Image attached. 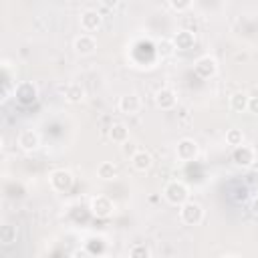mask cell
<instances>
[{
  "label": "cell",
  "instance_id": "obj_11",
  "mask_svg": "<svg viewBox=\"0 0 258 258\" xmlns=\"http://www.w3.org/2000/svg\"><path fill=\"white\" fill-rule=\"evenodd\" d=\"M153 101H155L157 109H161V111H171V109L177 105V95H175L173 89L163 87V89H159V91L155 93Z\"/></svg>",
  "mask_w": 258,
  "mask_h": 258
},
{
  "label": "cell",
  "instance_id": "obj_28",
  "mask_svg": "<svg viewBox=\"0 0 258 258\" xmlns=\"http://www.w3.org/2000/svg\"><path fill=\"white\" fill-rule=\"evenodd\" d=\"M103 4H105L107 8H115V6L119 4V0H103Z\"/></svg>",
  "mask_w": 258,
  "mask_h": 258
},
{
  "label": "cell",
  "instance_id": "obj_27",
  "mask_svg": "<svg viewBox=\"0 0 258 258\" xmlns=\"http://www.w3.org/2000/svg\"><path fill=\"white\" fill-rule=\"evenodd\" d=\"M248 113L258 115V97H250V101H248Z\"/></svg>",
  "mask_w": 258,
  "mask_h": 258
},
{
  "label": "cell",
  "instance_id": "obj_29",
  "mask_svg": "<svg viewBox=\"0 0 258 258\" xmlns=\"http://www.w3.org/2000/svg\"><path fill=\"white\" fill-rule=\"evenodd\" d=\"M252 212H254V216H258V198H254V202H252Z\"/></svg>",
  "mask_w": 258,
  "mask_h": 258
},
{
  "label": "cell",
  "instance_id": "obj_19",
  "mask_svg": "<svg viewBox=\"0 0 258 258\" xmlns=\"http://www.w3.org/2000/svg\"><path fill=\"white\" fill-rule=\"evenodd\" d=\"M64 99H67L69 103L77 105V103H81V101L85 99V89H83L79 83H69V85L64 87Z\"/></svg>",
  "mask_w": 258,
  "mask_h": 258
},
{
  "label": "cell",
  "instance_id": "obj_4",
  "mask_svg": "<svg viewBox=\"0 0 258 258\" xmlns=\"http://www.w3.org/2000/svg\"><path fill=\"white\" fill-rule=\"evenodd\" d=\"M89 210H91V214H93L95 218L105 220V218H111V216H113L115 204H113V200L107 198V196H95V198L91 200Z\"/></svg>",
  "mask_w": 258,
  "mask_h": 258
},
{
  "label": "cell",
  "instance_id": "obj_25",
  "mask_svg": "<svg viewBox=\"0 0 258 258\" xmlns=\"http://www.w3.org/2000/svg\"><path fill=\"white\" fill-rule=\"evenodd\" d=\"M137 151H139V145H137V143H135L131 137H129L125 143H121V153H123L125 157H129V159H131V157H133Z\"/></svg>",
  "mask_w": 258,
  "mask_h": 258
},
{
  "label": "cell",
  "instance_id": "obj_3",
  "mask_svg": "<svg viewBox=\"0 0 258 258\" xmlns=\"http://www.w3.org/2000/svg\"><path fill=\"white\" fill-rule=\"evenodd\" d=\"M48 183H50V187H52L54 191L64 194V191H69V189L73 187L75 177H73V173H71L69 169H54V171H50V175H48Z\"/></svg>",
  "mask_w": 258,
  "mask_h": 258
},
{
  "label": "cell",
  "instance_id": "obj_6",
  "mask_svg": "<svg viewBox=\"0 0 258 258\" xmlns=\"http://www.w3.org/2000/svg\"><path fill=\"white\" fill-rule=\"evenodd\" d=\"M194 71H196V75L202 77V79H212V77H216V73H218V60H216L214 56H210V54H204V56H200V58L194 62Z\"/></svg>",
  "mask_w": 258,
  "mask_h": 258
},
{
  "label": "cell",
  "instance_id": "obj_18",
  "mask_svg": "<svg viewBox=\"0 0 258 258\" xmlns=\"http://www.w3.org/2000/svg\"><path fill=\"white\" fill-rule=\"evenodd\" d=\"M109 139H111L113 143H117V145L125 143V141L129 139V129H127V125H125V123H113V125L109 127Z\"/></svg>",
  "mask_w": 258,
  "mask_h": 258
},
{
  "label": "cell",
  "instance_id": "obj_24",
  "mask_svg": "<svg viewBox=\"0 0 258 258\" xmlns=\"http://www.w3.org/2000/svg\"><path fill=\"white\" fill-rule=\"evenodd\" d=\"M129 256L131 258H151V250L145 244H133L129 248Z\"/></svg>",
  "mask_w": 258,
  "mask_h": 258
},
{
  "label": "cell",
  "instance_id": "obj_23",
  "mask_svg": "<svg viewBox=\"0 0 258 258\" xmlns=\"http://www.w3.org/2000/svg\"><path fill=\"white\" fill-rule=\"evenodd\" d=\"M173 52H175V44H173V40L163 38V40L157 42V54H159L161 58H167V56H171Z\"/></svg>",
  "mask_w": 258,
  "mask_h": 258
},
{
  "label": "cell",
  "instance_id": "obj_16",
  "mask_svg": "<svg viewBox=\"0 0 258 258\" xmlns=\"http://www.w3.org/2000/svg\"><path fill=\"white\" fill-rule=\"evenodd\" d=\"M248 101H250V97H248L246 93L236 91V93H232L228 105H230V109H232L234 113H246V111H248Z\"/></svg>",
  "mask_w": 258,
  "mask_h": 258
},
{
  "label": "cell",
  "instance_id": "obj_22",
  "mask_svg": "<svg viewBox=\"0 0 258 258\" xmlns=\"http://www.w3.org/2000/svg\"><path fill=\"white\" fill-rule=\"evenodd\" d=\"M226 143H228L230 147H238V145H242V143H244V131L238 129V127L228 129V131H226Z\"/></svg>",
  "mask_w": 258,
  "mask_h": 258
},
{
  "label": "cell",
  "instance_id": "obj_5",
  "mask_svg": "<svg viewBox=\"0 0 258 258\" xmlns=\"http://www.w3.org/2000/svg\"><path fill=\"white\" fill-rule=\"evenodd\" d=\"M175 155L179 161H194L198 155H200V145L198 141L189 139V137H183L177 141L175 145Z\"/></svg>",
  "mask_w": 258,
  "mask_h": 258
},
{
  "label": "cell",
  "instance_id": "obj_13",
  "mask_svg": "<svg viewBox=\"0 0 258 258\" xmlns=\"http://www.w3.org/2000/svg\"><path fill=\"white\" fill-rule=\"evenodd\" d=\"M117 107H119V111H121L123 115H137V113L141 111V99H139V95H135V93H127V95H123V97L119 99Z\"/></svg>",
  "mask_w": 258,
  "mask_h": 258
},
{
  "label": "cell",
  "instance_id": "obj_17",
  "mask_svg": "<svg viewBox=\"0 0 258 258\" xmlns=\"http://www.w3.org/2000/svg\"><path fill=\"white\" fill-rule=\"evenodd\" d=\"M107 250V244H105V238L103 236H89L85 240V254H103Z\"/></svg>",
  "mask_w": 258,
  "mask_h": 258
},
{
  "label": "cell",
  "instance_id": "obj_2",
  "mask_svg": "<svg viewBox=\"0 0 258 258\" xmlns=\"http://www.w3.org/2000/svg\"><path fill=\"white\" fill-rule=\"evenodd\" d=\"M179 220L185 226H200L204 222V208H202V204H198L194 200H187L185 204H181L179 206Z\"/></svg>",
  "mask_w": 258,
  "mask_h": 258
},
{
  "label": "cell",
  "instance_id": "obj_7",
  "mask_svg": "<svg viewBox=\"0 0 258 258\" xmlns=\"http://www.w3.org/2000/svg\"><path fill=\"white\" fill-rule=\"evenodd\" d=\"M232 159H234V163H236L238 167H252V165H254V161H256V151H254V147H252V145L242 143V145L234 147Z\"/></svg>",
  "mask_w": 258,
  "mask_h": 258
},
{
  "label": "cell",
  "instance_id": "obj_8",
  "mask_svg": "<svg viewBox=\"0 0 258 258\" xmlns=\"http://www.w3.org/2000/svg\"><path fill=\"white\" fill-rule=\"evenodd\" d=\"M14 97H16V101L20 105H32L36 101V97H38V91H36V87L32 83L22 81V83H18L14 87Z\"/></svg>",
  "mask_w": 258,
  "mask_h": 258
},
{
  "label": "cell",
  "instance_id": "obj_9",
  "mask_svg": "<svg viewBox=\"0 0 258 258\" xmlns=\"http://www.w3.org/2000/svg\"><path fill=\"white\" fill-rule=\"evenodd\" d=\"M103 26V16L97 12V10H93V8H87V10H83L81 12V28L85 30V32H97L99 28Z\"/></svg>",
  "mask_w": 258,
  "mask_h": 258
},
{
  "label": "cell",
  "instance_id": "obj_14",
  "mask_svg": "<svg viewBox=\"0 0 258 258\" xmlns=\"http://www.w3.org/2000/svg\"><path fill=\"white\" fill-rule=\"evenodd\" d=\"M131 165H133V169L135 171H149L151 169V165H153V157H151V153L149 151H145V149H139L133 157H131Z\"/></svg>",
  "mask_w": 258,
  "mask_h": 258
},
{
  "label": "cell",
  "instance_id": "obj_20",
  "mask_svg": "<svg viewBox=\"0 0 258 258\" xmlns=\"http://www.w3.org/2000/svg\"><path fill=\"white\" fill-rule=\"evenodd\" d=\"M16 236H18L16 226H12V224H4V226L0 228V244H2V246H10V244H14V242H16Z\"/></svg>",
  "mask_w": 258,
  "mask_h": 258
},
{
  "label": "cell",
  "instance_id": "obj_21",
  "mask_svg": "<svg viewBox=\"0 0 258 258\" xmlns=\"http://www.w3.org/2000/svg\"><path fill=\"white\" fill-rule=\"evenodd\" d=\"M97 175L105 181H111L117 177V165L113 161H103L99 167H97Z\"/></svg>",
  "mask_w": 258,
  "mask_h": 258
},
{
  "label": "cell",
  "instance_id": "obj_10",
  "mask_svg": "<svg viewBox=\"0 0 258 258\" xmlns=\"http://www.w3.org/2000/svg\"><path fill=\"white\" fill-rule=\"evenodd\" d=\"M73 48H75L77 54H81V56H89V54H93V52L97 50V40H95L93 34L85 32V34H79V36L75 38Z\"/></svg>",
  "mask_w": 258,
  "mask_h": 258
},
{
  "label": "cell",
  "instance_id": "obj_12",
  "mask_svg": "<svg viewBox=\"0 0 258 258\" xmlns=\"http://www.w3.org/2000/svg\"><path fill=\"white\" fill-rule=\"evenodd\" d=\"M18 147H20L22 151H26V153L38 149V147H40V135H38L34 129H22V131L18 133Z\"/></svg>",
  "mask_w": 258,
  "mask_h": 258
},
{
  "label": "cell",
  "instance_id": "obj_1",
  "mask_svg": "<svg viewBox=\"0 0 258 258\" xmlns=\"http://www.w3.org/2000/svg\"><path fill=\"white\" fill-rule=\"evenodd\" d=\"M163 198H165L167 204L179 208L181 204H185V202L189 200V189H187V185H185L183 181L173 179V181H169V183L163 187Z\"/></svg>",
  "mask_w": 258,
  "mask_h": 258
},
{
  "label": "cell",
  "instance_id": "obj_15",
  "mask_svg": "<svg viewBox=\"0 0 258 258\" xmlns=\"http://www.w3.org/2000/svg\"><path fill=\"white\" fill-rule=\"evenodd\" d=\"M171 40L175 44V50H189L196 44V34L191 30H179Z\"/></svg>",
  "mask_w": 258,
  "mask_h": 258
},
{
  "label": "cell",
  "instance_id": "obj_26",
  "mask_svg": "<svg viewBox=\"0 0 258 258\" xmlns=\"http://www.w3.org/2000/svg\"><path fill=\"white\" fill-rule=\"evenodd\" d=\"M167 2H169V6H171L175 12H185V10L191 8V2H194V0H167Z\"/></svg>",
  "mask_w": 258,
  "mask_h": 258
}]
</instances>
